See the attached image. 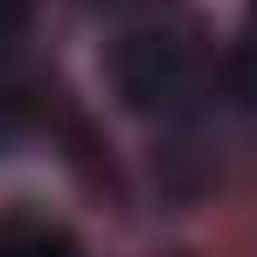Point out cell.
Returning a JSON list of instances; mask_svg holds the SVG:
<instances>
[{"instance_id": "cell-4", "label": "cell", "mask_w": 257, "mask_h": 257, "mask_svg": "<svg viewBox=\"0 0 257 257\" xmlns=\"http://www.w3.org/2000/svg\"><path fill=\"white\" fill-rule=\"evenodd\" d=\"M250 21H257V0H250ZM250 63H257V28H250Z\"/></svg>"}, {"instance_id": "cell-1", "label": "cell", "mask_w": 257, "mask_h": 257, "mask_svg": "<svg viewBox=\"0 0 257 257\" xmlns=\"http://www.w3.org/2000/svg\"><path fill=\"white\" fill-rule=\"evenodd\" d=\"M118 77H125V97L132 104H167V97H181L188 90V56H181V42H167V35H132V49L118 56Z\"/></svg>"}, {"instance_id": "cell-3", "label": "cell", "mask_w": 257, "mask_h": 257, "mask_svg": "<svg viewBox=\"0 0 257 257\" xmlns=\"http://www.w3.org/2000/svg\"><path fill=\"white\" fill-rule=\"evenodd\" d=\"M21 21H28V0H0V42H7Z\"/></svg>"}, {"instance_id": "cell-2", "label": "cell", "mask_w": 257, "mask_h": 257, "mask_svg": "<svg viewBox=\"0 0 257 257\" xmlns=\"http://www.w3.org/2000/svg\"><path fill=\"white\" fill-rule=\"evenodd\" d=\"M0 257H84L49 222H0Z\"/></svg>"}]
</instances>
